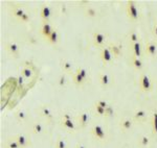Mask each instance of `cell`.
Returning a JSON list of instances; mask_svg holds the SVG:
<instances>
[{
	"label": "cell",
	"instance_id": "cell-1",
	"mask_svg": "<svg viewBox=\"0 0 157 148\" xmlns=\"http://www.w3.org/2000/svg\"><path fill=\"white\" fill-rule=\"evenodd\" d=\"M90 135L94 140H97L98 142H106L108 139V134L105 127L101 124H95L91 127L90 129Z\"/></svg>",
	"mask_w": 157,
	"mask_h": 148
},
{
	"label": "cell",
	"instance_id": "cell-2",
	"mask_svg": "<svg viewBox=\"0 0 157 148\" xmlns=\"http://www.w3.org/2000/svg\"><path fill=\"white\" fill-rule=\"evenodd\" d=\"M126 13L127 17L131 22H137L140 19V12H139L136 3L133 0H129L126 5Z\"/></svg>",
	"mask_w": 157,
	"mask_h": 148
},
{
	"label": "cell",
	"instance_id": "cell-3",
	"mask_svg": "<svg viewBox=\"0 0 157 148\" xmlns=\"http://www.w3.org/2000/svg\"><path fill=\"white\" fill-rule=\"evenodd\" d=\"M100 59H101V61H102L104 66H107V65L112 63L114 57H113L112 53H111V50H110V48H109L108 45H105V46L101 48Z\"/></svg>",
	"mask_w": 157,
	"mask_h": 148
},
{
	"label": "cell",
	"instance_id": "cell-4",
	"mask_svg": "<svg viewBox=\"0 0 157 148\" xmlns=\"http://www.w3.org/2000/svg\"><path fill=\"white\" fill-rule=\"evenodd\" d=\"M106 40H107V36L104 32L97 31L92 34V44L95 47H98V48L104 47L106 45Z\"/></svg>",
	"mask_w": 157,
	"mask_h": 148
},
{
	"label": "cell",
	"instance_id": "cell-5",
	"mask_svg": "<svg viewBox=\"0 0 157 148\" xmlns=\"http://www.w3.org/2000/svg\"><path fill=\"white\" fill-rule=\"evenodd\" d=\"M139 88H140V91L143 92H151L152 89H153V86H152V81L150 79V77L147 74L143 73L139 77Z\"/></svg>",
	"mask_w": 157,
	"mask_h": 148
},
{
	"label": "cell",
	"instance_id": "cell-6",
	"mask_svg": "<svg viewBox=\"0 0 157 148\" xmlns=\"http://www.w3.org/2000/svg\"><path fill=\"white\" fill-rule=\"evenodd\" d=\"M77 125L78 128H85L88 126L90 122V114L88 112H81L77 116Z\"/></svg>",
	"mask_w": 157,
	"mask_h": 148
},
{
	"label": "cell",
	"instance_id": "cell-7",
	"mask_svg": "<svg viewBox=\"0 0 157 148\" xmlns=\"http://www.w3.org/2000/svg\"><path fill=\"white\" fill-rule=\"evenodd\" d=\"M39 115L42 118H44L48 123L54 121L55 116H54V113H52V109L48 106V105H41L39 109Z\"/></svg>",
	"mask_w": 157,
	"mask_h": 148
},
{
	"label": "cell",
	"instance_id": "cell-8",
	"mask_svg": "<svg viewBox=\"0 0 157 148\" xmlns=\"http://www.w3.org/2000/svg\"><path fill=\"white\" fill-rule=\"evenodd\" d=\"M14 138L16 139V141L18 142L20 148H29L33 145L32 140L24 134H17V135H15Z\"/></svg>",
	"mask_w": 157,
	"mask_h": 148
},
{
	"label": "cell",
	"instance_id": "cell-9",
	"mask_svg": "<svg viewBox=\"0 0 157 148\" xmlns=\"http://www.w3.org/2000/svg\"><path fill=\"white\" fill-rule=\"evenodd\" d=\"M145 52L148 56L155 59L157 57V43L155 41H148L145 45Z\"/></svg>",
	"mask_w": 157,
	"mask_h": 148
},
{
	"label": "cell",
	"instance_id": "cell-10",
	"mask_svg": "<svg viewBox=\"0 0 157 148\" xmlns=\"http://www.w3.org/2000/svg\"><path fill=\"white\" fill-rule=\"evenodd\" d=\"M60 125H61V127H63L65 130H67V132H72V134H75L78 128L77 122L73 121V119H70V120L60 119Z\"/></svg>",
	"mask_w": 157,
	"mask_h": 148
},
{
	"label": "cell",
	"instance_id": "cell-11",
	"mask_svg": "<svg viewBox=\"0 0 157 148\" xmlns=\"http://www.w3.org/2000/svg\"><path fill=\"white\" fill-rule=\"evenodd\" d=\"M6 50L7 51V53L14 57H18L20 54V47L15 42H7L6 44Z\"/></svg>",
	"mask_w": 157,
	"mask_h": 148
},
{
	"label": "cell",
	"instance_id": "cell-12",
	"mask_svg": "<svg viewBox=\"0 0 157 148\" xmlns=\"http://www.w3.org/2000/svg\"><path fill=\"white\" fill-rule=\"evenodd\" d=\"M133 121H134L133 119H131V118H127V117L121 119V121H120L121 129L123 130V132H125L131 130V129H132V127H133V124H134Z\"/></svg>",
	"mask_w": 157,
	"mask_h": 148
},
{
	"label": "cell",
	"instance_id": "cell-13",
	"mask_svg": "<svg viewBox=\"0 0 157 148\" xmlns=\"http://www.w3.org/2000/svg\"><path fill=\"white\" fill-rule=\"evenodd\" d=\"M52 15V11L50 9V6L48 5H43L41 7V9H40V16H41L43 22H48Z\"/></svg>",
	"mask_w": 157,
	"mask_h": 148
},
{
	"label": "cell",
	"instance_id": "cell-14",
	"mask_svg": "<svg viewBox=\"0 0 157 148\" xmlns=\"http://www.w3.org/2000/svg\"><path fill=\"white\" fill-rule=\"evenodd\" d=\"M45 132H46L45 126L41 122H35V123H33L32 126H30V132L34 135H42V134H44Z\"/></svg>",
	"mask_w": 157,
	"mask_h": 148
},
{
	"label": "cell",
	"instance_id": "cell-15",
	"mask_svg": "<svg viewBox=\"0 0 157 148\" xmlns=\"http://www.w3.org/2000/svg\"><path fill=\"white\" fill-rule=\"evenodd\" d=\"M98 81H100V84L102 85L104 88H108L112 85L113 79L110 75H108L106 73H101L98 75Z\"/></svg>",
	"mask_w": 157,
	"mask_h": 148
},
{
	"label": "cell",
	"instance_id": "cell-16",
	"mask_svg": "<svg viewBox=\"0 0 157 148\" xmlns=\"http://www.w3.org/2000/svg\"><path fill=\"white\" fill-rule=\"evenodd\" d=\"M148 119V113L145 110H137L133 114V120L136 122H145Z\"/></svg>",
	"mask_w": 157,
	"mask_h": 148
},
{
	"label": "cell",
	"instance_id": "cell-17",
	"mask_svg": "<svg viewBox=\"0 0 157 148\" xmlns=\"http://www.w3.org/2000/svg\"><path fill=\"white\" fill-rule=\"evenodd\" d=\"M109 48L111 50V53L114 59H117L121 56V50H123V47H121V44L118 43H110L108 44Z\"/></svg>",
	"mask_w": 157,
	"mask_h": 148
},
{
	"label": "cell",
	"instance_id": "cell-18",
	"mask_svg": "<svg viewBox=\"0 0 157 148\" xmlns=\"http://www.w3.org/2000/svg\"><path fill=\"white\" fill-rule=\"evenodd\" d=\"M54 27L52 26V24L49 23V22H43L42 23V26H41V34L44 38H48L50 34H52V32L54 31Z\"/></svg>",
	"mask_w": 157,
	"mask_h": 148
},
{
	"label": "cell",
	"instance_id": "cell-19",
	"mask_svg": "<svg viewBox=\"0 0 157 148\" xmlns=\"http://www.w3.org/2000/svg\"><path fill=\"white\" fill-rule=\"evenodd\" d=\"M26 14V13L24 12V9H22L21 6H18V5H14L12 7V15L14 18H16L18 21L22 19V17L24 16V15Z\"/></svg>",
	"mask_w": 157,
	"mask_h": 148
},
{
	"label": "cell",
	"instance_id": "cell-20",
	"mask_svg": "<svg viewBox=\"0 0 157 148\" xmlns=\"http://www.w3.org/2000/svg\"><path fill=\"white\" fill-rule=\"evenodd\" d=\"M151 140L147 135H140L137 138V144L140 148H148L150 146Z\"/></svg>",
	"mask_w": 157,
	"mask_h": 148
},
{
	"label": "cell",
	"instance_id": "cell-21",
	"mask_svg": "<svg viewBox=\"0 0 157 148\" xmlns=\"http://www.w3.org/2000/svg\"><path fill=\"white\" fill-rule=\"evenodd\" d=\"M130 48L133 52V56H136V57H139V59H140L141 54H143L140 42H138V43H134V44H130Z\"/></svg>",
	"mask_w": 157,
	"mask_h": 148
},
{
	"label": "cell",
	"instance_id": "cell-22",
	"mask_svg": "<svg viewBox=\"0 0 157 148\" xmlns=\"http://www.w3.org/2000/svg\"><path fill=\"white\" fill-rule=\"evenodd\" d=\"M131 65L133 66V68L137 71H141L144 69V63L141 61V59L136 56H132L131 57Z\"/></svg>",
	"mask_w": 157,
	"mask_h": 148
},
{
	"label": "cell",
	"instance_id": "cell-23",
	"mask_svg": "<svg viewBox=\"0 0 157 148\" xmlns=\"http://www.w3.org/2000/svg\"><path fill=\"white\" fill-rule=\"evenodd\" d=\"M72 81H73V84L78 87H82V86H84L85 84H87V81H86L80 74H78L77 72H75V73L72 74Z\"/></svg>",
	"mask_w": 157,
	"mask_h": 148
},
{
	"label": "cell",
	"instance_id": "cell-24",
	"mask_svg": "<svg viewBox=\"0 0 157 148\" xmlns=\"http://www.w3.org/2000/svg\"><path fill=\"white\" fill-rule=\"evenodd\" d=\"M60 40V34H59V31H57V29H54V31L52 32V34L47 38L46 41L48 42L49 44H52V45H56L59 42Z\"/></svg>",
	"mask_w": 157,
	"mask_h": 148
},
{
	"label": "cell",
	"instance_id": "cell-25",
	"mask_svg": "<svg viewBox=\"0 0 157 148\" xmlns=\"http://www.w3.org/2000/svg\"><path fill=\"white\" fill-rule=\"evenodd\" d=\"M61 69L66 73H71L72 72V63L67 61V60H63L61 61ZM73 74V72H72Z\"/></svg>",
	"mask_w": 157,
	"mask_h": 148
},
{
	"label": "cell",
	"instance_id": "cell-26",
	"mask_svg": "<svg viewBox=\"0 0 157 148\" xmlns=\"http://www.w3.org/2000/svg\"><path fill=\"white\" fill-rule=\"evenodd\" d=\"M151 127H152V135L157 137V111H155L153 114H152Z\"/></svg>",
	"mask_w": 157,
	"mask_h": 148
},
{
	"label": "cell",
	"instance_id": "cell-27",
	"mask_svg": "<svg viewBox=\"0 0 157 148\" xmlns=\"http://www.w3.org/2000/svg\"><path fill=\"white\" fill-rule=\"evenodd\" d=\"M75 72H77L78 74H80L81 76L84 78L86 81H90L91 78H90V75H89V72H88V70L84 68V67H78V68H77V70H75Z\"/></svg>",
	"mask_w": 157,
	"mask_h": 148
},
{
	"label": "cell",
	"instance_id": "cell-28",
	"mask_svg": "<svg viewBox=\"0 0 157 148\" xmlns=\"http://www.w3.org/2000/svg\"><path fill=\"white\" fill-rule=\"evenodd\" d=\"M84 14L86 17H88V18H97L98 13L93 6H87L84 9Z\"/></svg>",
	"mask_w": 157,
	"mask_h": 148
},
{
	"label": "cell",
	"instance_id": "cell-29",
	"mask_svg": "<svg viewBox=\"0 0 157 148\" xmlns=\"http://www.w3.org/2000/svg\"><path fill=\"white\" fill-rule=\"evenodd\" d=\"M4 147L6 148H20L18 142L16 141V139L13 137H10L9 139H6V143H4Z\"/></svg>",
	"mask_w": 157,
	"mask_h": 148
},
{
	"label": "cell",
	"instance_id": "cell-30",
	"mask_svg": "<svg viewBox=\"0 0 157 148\" xmlns=\"http://www.w3.org/2000/svg\"><path fill=\"white\" fill-rule=\"evenodd\" d=\"M128 41L129 44H134L139 42V34L135 31H131L128 34Z\"/></svg>",
	"mask_w": 157,
	"mask_h": 148
},
{
	"label": "cell",
	"instance_id": "cell-31",
	"mask_svg": "<svg viewBox=\"0 0 157 148\" xmlns=\"http://www.w3.org/2000/svg\"><path fill=\"white\" fill-rule=\"evenodd\" d=\"M55 148H68L66 140L63 137H58L55 141Z\"/></svg>",
	"mask_w": 157,
	"mask_h": 148
},
{
	"label": "cell",
	"instance_id": "cell-32",
	"mask_svg": "<svg viewBox=\"0 0 157 148\" xmlns=\"http://www.w3.org/2000/svg\"><path fill=\"white\" fill-rule=\"evenodd\" d=\"M15 117H16V119L18 120L19 122H25L27 120V116L26 112L23 111V110H19L18 112H16V114H15Z\"/></svg>",
	"mask_w": 157,
	"mask_h": 148
},
{
	"label": "cell",
	"instance_id": "cell-33",
	"mask_svg": "<svg viewBox=\"0 0 157 148\" xmlns=\"http://www.w3.org/2000/svg\"><path fill=\"white\" fill-rule=\"evenodd\" d=\"M20 73H21V75L24 78H32L33 75H34V72H33V70L29 67H23L21 69V71H20Z\"/></svg>",
	"mask_w": 157,
	"mask_h": 148
},
{
	"label": "cell",
	"instance_id": "cell-34",
	"mask_svg": "<svg viewBox=\"0 0 157 148\" xmlns=\"http://www.w3.org/2000/svg\"><path fill=\"white\" fill-rule=\"evenodd\" d=\"M93 112H94V114L98 117H105L106 109H103V107H101L100 105L94 104L93 105Z\"/></svg>",
	"mask_w": 157,
	"mask_h": 148
},
{
	"label": "cell",
	"instance_id": "cell-35",
	"mask_svg": "<svg viewBox=\"0 0 157 148\" xmlns=\"http://www.w3.org/2000/svg\"><path fill=\"white\" fill-rule=\"evenodd\" d=\"M114 107L112 106V105H109V106L106 107V112H105V117L106 118H111L114 116Z\"/></svg>",
	"mask_w": 157,
	"mask_h": 148
},
{
	"label": "cell",
	"instance_id": "cell-36",
	"mask_svg": "<svg viewBox=\"0 0 157 148\" xmlns=\"http://www.w3.org/2000/svg\"><path fill=\"white\" fill-rule=\"evenodd\" d=\"M58 84L61 88H64L65 86L67 85V78H66V75L65 74H62L60 75L59 77V80H58Z\"/></svg>",
	"mask_w": 157,
	"mask_h": 148
},
{
	"label": "cell",
	"instance_id": "cell-37",
	"mask_svg": "<svg viewBox=\"0 0 157 148\" xmlns=\"http://www.w3.org/2000/svg\"><path fill=\"white\" fill-rule=\"evenodd\" d=\"M94 104L100 105V106H101V107H103V109H106V107L110 105L107 101H105V100H98V101H95V102H94Z\"/></svg>",
	"mask_w": 157,
	"mask_h": 148
},
{
	"label": "cell",
	"instance_id": "cell-38",
	"mask_svg": "<svg viewBox=\"0 0 157 148\" xmlns=\"http://www.w3.org/2000/svg\"><path fill=\"white\" fill-rule=\"evenodd\" d=\"M61 119L62 120H70V119H73L72 118V115L71 113H68V112H65L61 115Z\"/></svg>",
	"mask_w": 157,
	"mask_h": 148
},
{
	"label": "cell",
	"instance_id": "cell-39",
	"mask_svg": "<svg viewBox=\"0 0 157 148\" xmlns=\"http://www.w3.org/2000/svg\"><path fill=\"white\" fill-rule=\"evenodd\" d=\"M152 36L157 41V23L154 24L153 27H152Z\"/></svg>",
	"mask_w": 157,
	"mask_h": 148
},
{
	"label": "cell",
	"instance_id": "cell-40",
	"mask_svg": "<svg viewBox=\"0 0 157 148\" xmlns=\"http://www.w3.org/2000/svg\"><path fill=\"white\" fill-rule=\"evenodd\" d=\"M18 82H19V86H22V85L24 84V77L22 76V75H20L18 77Z\"/></svg>",
	"mask_w": 157,
	"mask_h": 148
},
{
	"label": "cell",
	"instance_id": "cell-41",
	"mask_svg": "<svg viewBox=\"0 0 157 148\" xmlns=\"http://www.w3.org/2000/svg\"><path fill=\"white\" fill-rule=\"evenodd\" d=\"M75 148H86V146L83 144H78L77 146H75Z\"/></svg>",
	"mask_w": 157,
	"mask_h": 148
},
{
	"label": "cell",
	"instance_id": "cell-42",
	"mask_svg": "<svg viewBox=\"0 0 157 148\" xmlns=\"http://www.w3.org/2000/svg\"><path fill=\"white\" fill-rule=\"evenodd\" d=\"M156 90H157V87H156Z\"/></svg>",
	"mask_w": 157,
	"mask_h": 148
}]
</instances>
